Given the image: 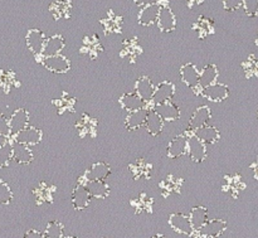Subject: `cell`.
<instances>
[{"instance_id": "1", "label": "cell", "mask_w": 258, "mask_h": 238, "mask_svg": "<svg viewBox=\"0 0 258 238\" xmlns=\"http://www.w3.org/2000/svg\"><path fill=\"white\" fill-rule=\"evenodd\" d=\"M186 154L190 156L194 163H202L207 158V145L193 134L188 138Z\"/></svg>"}, {"instance_id": "2", "label": "cell", "mask_w": 258, "mask_h": 238, "mask_svg": "<svg viewBox=\"0 0 258 238\" xmlns=\"http://www.w3.org/2000/svg\"><path fill=\"white\" fill-rule=\"evenodd\" d=\"M13 136H14V141H17V143L24 144V145L28 146H33L40 143V140L43 138V134L42 130H39V129L28 125L27 128L20 130L19 133H17Z\"/></svg>"}, {"instance_id": "3", "label": "cell", "mask_w": 258, "mask_h": 238, "mask_svg": "<svg viewBox=\"0 0 258 238\" xmlns=\"http://www.w3.org/2000/svg\"><path fill=\"white\" fill-rule=\"evenodd\" d=\"M202 95L212 102H222L229 96V88L224 83L216 82L208 87L202 88Z\"/></svg>"}, {"instance_id": "4", "label": "cell", "mask_w": 258, "mask_h": 238, "mask_svg": "<svg viewBox=\"0 0 258 238\" xmlns=\"http://www.w3.org/2000/svg\"><path fill=\"white\" fill-rule=\"evenodd\" d=\"M43 66L48 71L54 73H66L71 68V63L68 61V58H66L60 53L59 54L49 55V57L43 58Z\"/></svg>"}, {"instance_id": "5", "label": "cell", "mask_w": 258, "mask_h": 238, "mask_svg": "<svg viewBox=\"0 0 258 238\" xmlns=\"http://www.w3.org/2000/svg\"><path fill=\"white\" fill-rule=\"evenodd\" d=\"M175 95V86L174 83L169 82V81H164L160 85L155 87V92H154L151 102L155 105H160V103L168 102L171 101L173 96Z\"/></svg>"}, {"instance_id": "6", "label": "cell", "mask_w": 258, "mask_h": 238, "mask_svg": "<svg viewBox=\"0 0 258 238\" xmlns=\"http://www.w3.org/2000/svg\"><path fill=\"white\" fill-rule=\"evenodd\" d=\"M179 73H180L181 81L189 88L198 90L201 87V85H199V70L197 68L196 65H193V63H185V65H183L180 67Z\"/></svg>"}, {"instance_id": "7", "label": "cell", "mask_w": 258, "mask_h": 238, "mask_svg": "<svg viewBox=\"0 0 258 238\" xmlns=\"http://www.w3.org/2000/svg\"><path fill=\"white\" fill-rule=\"evenodd\" d=\"M29 125V113L24 108H18L12 113L9 118L10 135H15L20 130L25 129Z\"/></svg>"}, {"instance_id": "8", "label": "cell", "mask_w": 258, "mask_h": 238, "mask_svg": "<svg viewBox=\"0 0 258 238\" xmlns=\"http://www.w3.org/2000/svg\"><path fill=\"white\" fill-rule=\"evenodd\" d=\"M169 224L175 232L181 234H191L193 233V227H191L189 216L183 213H173L169 217Z\"/></svg>"}, {"instance_id": "9", "label": "cell", "mask_w": 258, "mask_h": 238, "mask_svg": "<svg viewBox=\"0 0 258 238\" xmlns=\"http://www.w3.org/2000/svg\"><path fill=\"white\" fill-rule=\"evenodd\" d=\"M156 24H158L159 29L161 32H173L176 27V19L174 13L171 12V9L169 7H161L160 13H159V17L156 19Z\"/></svg>"}, {"instance_id": "10", "label": "cell", "mask_w": 258, "mask_h": 238, "mask_svg": "<svg viewBox=\"0 0 258 238\" xmlns=\"http://www.w3.org/2000/svg\"><path fill=\"white\" fill-rule=\"evenodd\" d=\"M91 196L85 184H78L72 193V204L76 211H83L90 206Z\"/></svg>"}, {"instance_id": "11", "label": "cell", "mask_w": 258, "mask_h": 238, "mask_svg": "<svg viewBox=\"0 0 258 238\" xmlns=\"http://www.w3.org/2000/svg\"><path fill=\"white\" fill-rule=\"evenodd\" d=\"M154 111L163 118L164 121H176L180 117V108L171 101L155 105Z\"/></svg>"}, {"instance_id": "12", "label": "cell", "mask_w": 258, "mask_h": 238, "mask_svg": "<svg viewBox=\"0 0 258 238\" xmlns=\"http://www.w3.org/2000/svg\"><path fill=\"white\" fill-rule=\"evenodd\" d=\"M155 87L153 81L150 80L146 76H143V77L139 78L135 83V92L145 101L146 103L151 102V98H153L154 92H155Z\"/></svg>"}, {"instance_id": "13", "label": "cell", "mask_w": 258, "mask_h": 238, "mask_svg": "<svg viewBox=\"0 0 258 238\" xmlns=\"http://www.w3.org/2000/svg\"><path fill=\"white\" fill-rule=\"evenodd\" d=\"M227 229V222L223 219H211L204 223V226L199 229L201 236H209V237H219L224 233Z\"/></svg>"}, {"instance_id": "14", "label": "cell", "mask_w": 258, "mask_h": 238, "mask_svg": "<svg viewBox=\"0 0 258 238\" xmlns=\"http://www.w3.org/2000/svg\"><path fill=\"white\" fill-rule=\"evenodd\" d=\"M161 7H163V5H160L159 3L143 7L140 14H139V23H140L141 25H144V27H149V25L156 23V19H158Z\"/></svg>"}, {"instance_id": "15", "label": "cell", "mask_w": 258, "mask_h": 238, "mask_svg": "<svg viewBox=\"0 0 258 238\" xmlns=\"http://www.w3.org/2000/svg\"><path fill=\"white\" fill-rule=\"evenodd\" d=\"M120 105L127 112L140 110L146 106V102L136 92H126L120 97Z\"/></svg>"}, {"instance_id": "16", "label": "cell", "mask_w": 258, "mask_h": 238, "mask_svg": "<svg viewBox=\"0 0 258 238\" xmlns=\"http://www.w3.org/2000/svg\"><path fill=\"white\" fill-rule=\"evenodd\" d=\"M13 159L17 161L18 164H30L34 159L33 156V151L30 146L24 145V144H19L17 141H13Z\"/></svg>"}, {"instance_id": "17", "label": "cell", "mask_w": 258, "mask_h": 238, "mask_svg": "<svg viewBox=\"0 0 258 238\" xmlns=\"http://www.w3.org/2000/svg\"><path fill=\"white\" fill-rule=\"evenodd\" d=\"M148 113H149V110L146 107L128 112L127 117H126L125 120L126 128L131 131H135L138 130V129L143 128V126L145 125V120Z\"/></svg>"}, {"instance_id": "18", "label": "cell", "mask_w": 258, "mask_h": 238, "mask_svg": "<svg viewBox=\"0 0 258 238\" xmlns=\"http://www.w3.org/2000/svg\"><path fill=\"white\" fill-rule=\"evenodd\" d=\"M186 146H188V138L184 135H178L169 143L168 156L171 159H178L186 154Z\"/></svg>"}, {"instance_id": "19", "label": "cell", "mask_w": 258, "mask_h": 238, "mask_svg": "<svg viewBox=\"0 0 258 238\" xmlns=\"http://www.w3.org/2000/svg\"><path fill=\"white\" fill-rule=\"evenodd\" d=\"M211 118H212L211 108H209L208 106H201V107L197 108L196 112L193 113L189 124H190V128L193 129V130H197V129L208 125Z\"/></svg>"}, {"instance_id": "20", "label": "cell", "mask_w": 258, "mask_h": 238, "mask_svg": "<svg viewBox=\"0 0 258 238\" xmlns=\"http://www.w3.org/2000/svg\"><path fill=\"white\" fill-rule=\"evenodd\" d=\"M47 38L43 32L38 29H30L27 34V45L34 54H40L44 47V42Z\"/></svg>"}, {"instance_id": "21", "label": "cell", "mask_w": 258, "mask_h": 238, "mask_svg": "<svg viewBox=\"0 0 258 238\" xmlns=\"http://www.w3.org/2000/svg\"><path fill=\"white\" fill-rule=\"evenodd\" d=\"M218 76L219 71L217 68V66L213 65V63H209V65L204 66L203 70L199 72V85H201L202 88L208 87V86L217 82Z\"/></svg>"}, {"instance_id": "22", "label": "cell", "mask_w": 258, "mask_h": 238, "mask_svg": "<svg viewBox=\"0 0 258 238\" xmlns=\"http://www.w3.org/2000/svg\"><path fill=\"white\" fill-rule=\"evenodd\" d=\"M63 48H64V39H63L62 35H53V37L45 39L44 47H43L40 54H43L44 57L59 54Z\"/></svg>"}, {"instance_id": "23", "label": "cell", "mask_w": 258, "mask_h": 238, "mask_svg": "<svg viewBox=\"0 0 258 238\" xmlns=\"http://www.w3.org/2000/svg\"><path fill=\"white\" fill-rule=\"evenodd\" d=\"M194 135L199 139V140L203 141L204 144H214L221 139V133L217 128L214 126L208 125L203 126V128H199L197 130H194Z\"/></svg>"}, {"instance_id": "24", "label": "cell", "mask_w": 258, "mask_h": 238, "mask_svg": "<svg viewBox=\"0 0 258 238\" xmlns=\"http://www.w3.org/2000/svg\"><path fill=\"white\" fill-rule=\"evenodd\" d=\"M189 219H190L193 231L198 232L204 226V223L208 221V209L202 206L194 207L189 213Z\"/></svg>"}, {"instance_id": "25", "label": "cell", "mask_w": 258, "mask_h": 238, "mask_svg": "<svg viewBox=\"0 0 258 238\" xmlns=\"http://www.w3.org/2000/svg\"><path fill=\"white\" fill-rule=\"evenodd\" d=\"M164 124H165V121H164L163 118L155 112V111L149 110V113L148 116H146V120H145V125L144 126H145L146 130H148V133L150 134V135L153 136L159 135V134L163 131Z\"/></svg>"}, {"instance_id": "26", "label": "cell", "mask_w": 258, "mask_h": 238, "mask_svg": "<svg viewBox=\"0 0 258 238\" xmlns=\"http://www.w3.org/2000/svg\"><path fill=\"white\" fill-rule=\"evenodd\" d=\"M111 173V168L108 164L102 163H95L87 171V179L88 181H105Z\"/></svg>"}, {"instance_id": "27", "label": "cell", "mask_w": 258, "mask_h": 238, "mask_svg": "<svg viewBox=\"0 0 258 238\" xmlns=\"http://www.w3.org/2000/svg\"><path fill=\"white\" fill-rule=\"evenodd\" d=\"M86 188H87L90 196L95 197V198H106L110 192V188L105 183V181H88Z\"/></svg>"}, {"instance_id": "28", "label": "cell", "mask_w": 258, "mask_h": 238, "mask_svg": "<svg viewBox=\"0 0 258 238\" xmlns=\"http://www.w3.org/2000/svg\"><path fill=\"white\" fill-rule=\"evenodd\" d=\"M13 159V145L10 141L0 148V168H5L9 165Z\"/></svg>"}, {"instance_id": "29", "label": "cell", "mask_w": 258, "mask_h": 238, "mask_svg": "<svg viewBox=\"0 0 258 238\" xmlns=\"http://www.w3.org/2000/svg\"><path fill=\"white\" fill-rule=\"evenodd\" d=\"M43 234L45 238H62L63 226L58 222H52V223L48 224Z\"/></svg>"}, {"instance_id": "30", "label": "cell", "mask_w": 258, "mask_h": 238, "mask_svg": "<svg viewBox=\"0 0 258 238\" xmlns=\"http://www.w3.org/2000/svg\"><path fill=\"white\" fill-rule=\"evenodd\" d=\"M13 199V192L5 182L0 181V204H9Z\"/></svg>"}, {"instance_id": "31", "label": "cell", "mask_w": 258, "mask_h": 238, "mask_svg": "<svg viewBox=\"0 0 258 238\" xmlns=\"http://www.w3.org/2000/svg\"><path fill=\"white\" fill-rule=\"evenodd\" d=\"M244 12L248 17H257L258 15V0H243Z\"/></svg>"}, {"instance_id": "32", "label": "cell", "mask_w": 258, "mask_h": 238, "mask_svg": "<svg viewBox=\"0 0 258 238\" xmlns=\"http://www.w3.org/2000/svg\"><path fill=\"white\" fill-rule=\"evenodd\" d=\"M243 5V0H223V7L227 12H236Z\"/></svg>"}, {"instance_id": "33", "label": "cell", "mask_w": 258, "mask_h": 238, "mask_svg": "<svg viewBox=\"0 0 258 238\" xmlns=\"http://www.w3.org/2000/svg\"><path fill=\"white\" fill-rule=\"evenodd\" d=\"M0 134L5 136L10 135V128H9V120L0 112Z\"/></svg>"}, {"instance_id": "34", "label": "cell", "mask_w": 258, "mask_h": 238, "mask_svg": "<svg viewBox=\"0 0 258 238\" xmlns=\"http://www.w3.org/2000/svg\"><path fill=\"white\" fill-rule=\"evenodd\" d=\"M24 238H45V237L42 232H38L35 231V229H30V231H28L27 233H25Z\"/></svg>"}, {"instance_id": "35", "label": "cell", "mask_w": 258, "mask_h": 238, "mask_svg": "<svg viewBox=\"0 0 258 238\" xmlns=\"http://www.w3.org/2000/svg\"><path fill=\"white\" fill-rule=\"evenodd\" d=\"M136 5H140V7H146V5H150V4H155L158 3L159 0H134Z\"/></svg>"}, {"instance_id": "36", "label": "cell", "mask_w": 258, "mask_h": 238, "mask_svg": "<svg viewBox=\"0 0 258 238\" xmlns=\"http://www.w3.org/2000/svg\"><path fill=\"white\" fill-rule=\"evenodd\" d=\"M9 141V136H5L3 134H0V148H2L4 144H7Z\"/></svg>"}, {"instance_id": "37", "label": "cell", "mask_w": 258, "mask_h": 238, "mask_svg": "<svg viewBox=\"0 0 258 238\" xmlns=\"http://www.w3.org/2000/svg\"><path fill=\"white\" fill-rule=\"evenodd\" d=\"M151 238H165L163 236V234H160V233H158V234H155V236H153Z\"/></svg>"}, {"instance_id": "38", "label": "cell", "mask_w": 258, "mask_h": 238, "mask_svg": "<svg viewBox=\"0 0 258 238\" xmlns=\"http://www.w3.org/2000/svg\"><path fill=\"white\" fill-rule=\"evenodd\" d=\"M198 238H217V237H209V236H201V234H199V237Z\"/></svg>"}, {"instance_id": "39", "label": "cell", "mask_w": 258, "mask_h": 238, "mask_svg": "<svg viewBox=\"0 0 258 238\" xmlns=\"http://www.w3.org/2000/svg\"><path fill=\"white\" fill-rule=\"evenodd\" d=\"M64 238H76V237H64Z\"/></svg>"}, {"instance_id": "40", "label": "cell", "mask_w": 258, "mask_h": 238, "mask_svg": "<svg viewBox=\"0 0 258 238\" xmlns=\"http://www.w3.org/2000/svg\"><path fill=\"white\" fill-rule=\"evenodd\" d=\"M257 118H258V112H257Z\"/></svg>"}]
</instances>
